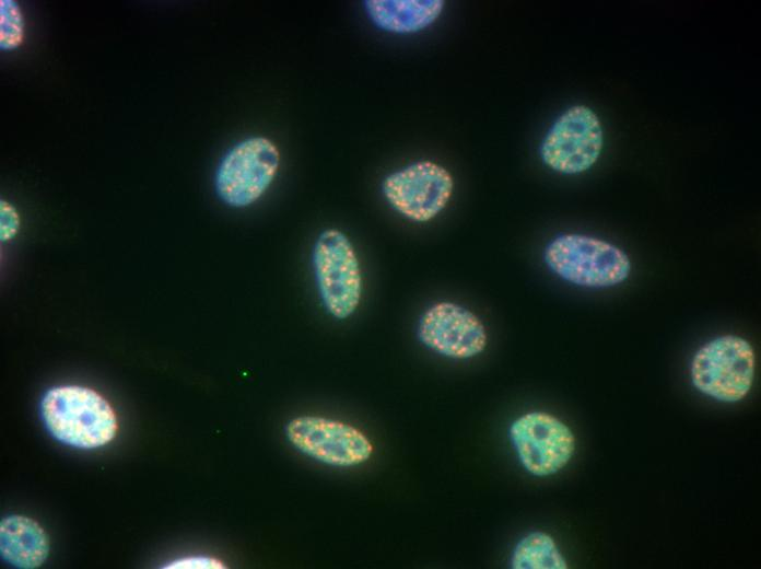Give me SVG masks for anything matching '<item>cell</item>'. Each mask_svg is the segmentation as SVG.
<instances>
[{
    "label": "cell",
    "instance_id": "16",
    "mask_svg": "<svg viewBox=\"0 0 761 569\" xmlns=\"http://www.w3.org/2000/svg\"><path fill=\"white\" fill-rule=\"evenodd\" d=\"M168 569H223L224 564L211 556H186L164 566Z\"/></svg>",
    "mask_w": 761,
    "mask_h": 569
},
{
    "label": "cell",
    "instance_id": "15",
    "mask_svg": "<svg viewBox=\"0 0 761 569\" xmlns=\"http://www.w3.org/2000/svg\"><path fill=\"white\" fill-rule=\"evenodd\" d=\"M21 220L16 208L8 200H0V240L8 242L19 232Z\"/></svg>",
    "mask_w": 761,
    "mask_h": 569
},
{
    "label": "cell",
    "instance_id": "13",
    "mask_svg": "<svg viewBox=\"0 0 761 569\" xmlns=\"http://www.w3.org/2000/svg\"><path fill=\"white\" fill-rule=\"evenodd\" d=\"M513 569H566L567 562L551 535L534 531L518 541L511 556Z\"/></svg>",
    "mask_w": 761,
    "mask_h": 569
},
{
    "label": "cell",
    "instance_id": "6",
    "mask_svg": "<svg viewBox=\"0 0 761 569\" xmlns=\"http://www.w3.org/2000/svg\"><path fill=\"white\" fill-rule=\"evenodd\" d=\"M454 179L443 165L415 161L396 170L382 182V193L389 206L413 222L434 219L448 204Z\"/></svg>",
    "mask_w": 761,
    "mask_h": 569
},
{
    "label": "cell",
    "instance_id": "3",
    "mask_svg": "<svg viewBox=\"0 0 761 569\" xmlns=\"http://www.w3.org/2000/svg\"><path fill=\"white\" fill-rule=\"evenodd\" d=\"M312 265L326 312L337 320L350 317L363 291L361 265L350 239L335 228L320 232L313 245Z\"/></svg>",
    "mask_w": 761,
    "mask_h": 569
},
{
    "label": "cell",
    "instance_id": "2",
    "mask_svg": "<svg viewBox=\"0 0 761 569\" xmlns=\"http://www.w3.org/2000/svg\"><path fill=\"white\" fill-rule=\"evenodd\" d=\"M548 268L562 280L585 288L623 282L631 271L629 256L616 245L578 233L554 237L543 252Z\"/></svg>",
    "mask_w": 761,
    "mask_h": 569
},
{
    "label": "cell",
    "instance_id": "1",
    "mask_svg": "<svg viewBox=\"0 0 761 569\" xmlns=\"http://www.w3.org/2000/svg\"><path fill=\"white\" fill-rule=\"evenodd\" d=\"M39 413L55 440L77 449L106 445L118 430L110 404L98 392L85 386L49 388L40 399Z\"/></svg>",
    "mask_w": 761,
    "mask_h": 569
},
{
    "label": "cell",
    "instance_id": "10",
    "mask_svg": "<svg viewBox=\"0 0 761 569\" xmlns=\"http://www.w3.org/2000/svg\"><path fill=\"white\" fill-rule=\"evenodd\" d=\"M418 338L422 345L449 359H469L488 342L482 321L469 309L450 301L430 305L420 316Z\"/></svg>",
    "mask_w": 761,
    "mask_h": 569
},
{
    "label": "cell",
    "instance_id": "14",
    "mask_svg": "<svg viewBox=\"0 0 761 569\" xmlns=\"http://www.w3.org/2000/svg\"><path fill=\"white\" fill-rule=\"evenodd\" d=\"M24 16L14 0L0 1V48L3 51L17 49L24 40Z\"/></svg>",
    "mask_w": 761,
    "mask_h": 569
},
{
    "label": "cell",
    "instance_id": "11",
    "mask_svg": "<svg viewBox=\"0 0 761 569\" xmlns=\"http://www.w3.org/2000/svg\"><path fill=\"white\" fill-rule=\"evenodd\" d=\"M364 9L372 23L393 34H413L432 25L444 9L442 0H367Z\"/></svg>",
    "mask_w": 761,
    "mask_h": 569
},
{
    "label": "cell",
    "instance_id": "12",
    "mask_svg": "<svg viewBox=\"0 0 761 569\" xmlns=\"http://www.w3.org/2000/svg\"><path fill=\"white\" fill-rule=\"evenodd\" d=\"M49 553V539L33 519L13 514L0 523V554L16 568L34 569L43 565Z\"/></svg>",
    "mask_w": 761,
    "mask_h": 569
},
{
    "label": "cell",
    "instance_id": "4",
    "mask_svg": "<svg viewBox=\"0 0 761 569\" xmlns=\"http://www.w3.org/2000/svg\"><path fill=\"white\" fill-rule=\"evenodd\" d=\"M756 358L742 337L724 335L704 344L691 361V381L702 394L724 403L742 399L754 378Z\"/></svg>",
    "mask_w": 761,
    "mask_h": 569
},
{
    "label": "cell",
    "instance_id": "9",
    "mask_svg": "<svg viewBox=\"0 0 761 569\" xmlns=\"http://www.w3.org/2000/svg\"><path fill=\"white\" fill-rule=\"evenodd\" d=\"M286 438L301 453L324 464L352 467L373 453L371 440L352 425L320 416H300L286 425Z\"/></svg>",
    "mask_w": 761,
    "mask_h": 569
},
{
    "label": "cell",
    "instance_id": "7",
    "mask_svg": "<svg viewBox=\"0 0 761 569\" xmlns=\"http://www.w3.org/2000/svg\"><path fill=\"white\" fill-rule=\"evenodd\" d=\"M604 142L601 123L593 109L575 105L551 125L540 144V158L551 170L574 175L589 170Z\"/></svg>",
    "mask_w": 761,
    "mask_h": 569
},
{
    "label": "cell",
    "instance_id": "8",
    "mask_svg": "<svg viewBox=\"0 0 761 569\" xmlns=\"http://www.w3.org/2000/svg\"><path fill=\"white\" fill-rule=\"evenodd\" d=\"M508 436L523 467L537 477L561 471L575 451V437L567 425L543 411L515 419Z\"/></svg>",
    "mask_w": 761,
    "mask_h": 569
},
{
    "label": "cell",
    "instance_id": "5",
    "mask_svg": "<svg viewBox=\"0 0 761 569\" xmlns=\"http://www.w3.org/2000/svg\"><path fill=\"white\" fill-rule=\"evenodd\" d=\"M279 165L280 152L270 139L246 138L221 159L214 175L215 193L230 207H248L271 186Z\"/></svg>",
    "mask_w": 761,
    "mask_h": 569
}]
</instances>
